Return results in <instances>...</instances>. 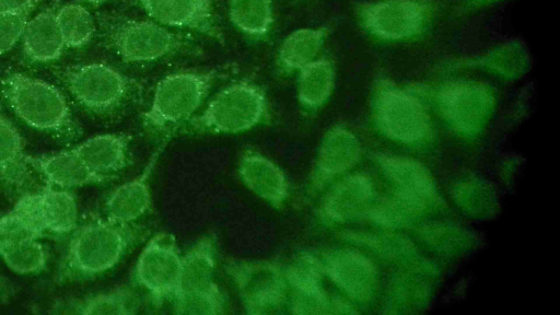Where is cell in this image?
<instances>
[{
    "mask_svg": "<svg viewBox=\"0 0 560 315\" xmlns=\"http://www.w3.org/2000/svg\"><path fill=\"white\" fill-rule=\"evenodd\" d=\"M140 233L131 223L108 220L81 226L72 235L63 257L66 273L75 278H91L112 269Z\"/></svg>",
    "mask_w": 560,
    "mask_h": 315,
    "instance_id": "1",
    "label": "cell"
},
{
    "mask_svg": "<svg viewBox=\"0 0 560 315\" xmlns=\"http://www.w3.org/2000/svg\"><path fill=\"white\" fill-rule=\"evenodd\" d=\"M267 115L268 101L264 90L243 80L219 91L180 128L195 133H238L259 125Z\"/></svg>",
    "mask_w": 560,
    "mask_h": 315,
    "instance_id": "2",
    "label": "cell"
},
{
    "mask_svg": "<svg viewBox=\"0 0 560 315\" xmlns=\"http://www.w3.org/2000/svg\"><path fill=\"white\" fill-rule=\"evenodd\" d=\"M104 35L110 49L127 63L154 62L192 49L189 38L151 19L109 16Z\"/></svg>",
    "mask_w": 560,
    "mask_h": 315,
    "instance_id": "3",
    "label": "cell"
},
{
    "mask_svg": "<svg viewBox=\"0 0 560 315\" xmlns=\"http://www.w3.org/2000/svg\"><path fill=\"white\" fill-rule=\"evenodd\" d=\"M218 78L217 70L165 75L156 84L150 106L142 113V124L155 131L178 129L196 115Z\"/></svg>",
    "mask_w": 560,
    "mask_h": 315,
    "instance_id": "4",
    "label": "cell"
},
{
    "mask_svg": "<svg viewBox=\"0 0 560 315\" xmlns=\"http://www.w3.org/2000/svg\"><path fill=\"white\" fill-rule=\"evenodd\" d=\"M3 95L13 113L32 128L58 131L69 125L71 113L63 94L52 84L21 72L8 74Z\"/></svg>",
    "mask_w": 560,
    "mask_h": 315,
    "instance_id": "5",
    "label": "cell"
},
{
    "mask_svg": "<svg viewBox=\"0 0 560 315\" xmlns=\"http://www.w3.org/2000/svg\"><path fill=\"white\" fill-rule=\"evenodd\" d=\"M65 84L82 107L97 114L114 113L128 106L140 91L135 80L103 62L69 68Z\"/></svg>",
    "mask_w": 560,
    "mask_h": 315,
    "instance_id": "6",
    "label": "cell"
},
{
    "mask_svg": "<svg viewBox=\"0 0 560 315\" xmlns=\"http://www.w3.org/2000/svg\"><path fill=\"white\" fill-rule=\"evenodd\" d=\"M217 246L207 236L182 257V270L172 300L176 313L215 314L225 306L224 296L214 281Z\"/></svg>",
    "mask_w": 560,
    "mask_h": 315,
    "instance_id": "7",
    "label": "cell"
},
{
    "mask_svg": "<svg viewBox=\"0 0 560 315\" xmlns=\"http://www.w3.org/2000/svg\"><path fill=\"white\" fill-rule=\"evenodd\" d=\"M429 0H377L357 8L360 25L384 40H405L419 35L429 19Z\"/></svg>",
    "mask_w": 560,
    "mask_h": 315,
    "instance_id": "8",
    "label": "cell"
},
{
    "mask_svg": "<svg viewBox=\"0 0 560 315\" xmlns=\"http://www.w3.org/2000/svg\"><path fill=\"white\" fill-rule=\"evenodd\" d=\"M182 257L174 236L167 233L156 234L142 249L135 277L155 304L172 302L179 282Z\"/></svg>",
    "mask_w": 560,
    "mask_h": 315,
    "instance_id": "9",
    "label": "cell"
},
{
    "mask_svg": "<svg viewBox=\"0 0 560 315\" xmlns=\"http://www.w3.org/2000/svg\"><path fill=\"white\" fill-rule=\"evenodd\" d=\"M228 272L249 313L276 312L288 301L285 271L272 262H235L231 264Z\"/></svg>",
    "mask_w": 560,
    "mask_h": 315,
    "instance_id": "10",
    "label": "cell"
},
{
    "mask_svg": "<svg viewBox=\"0 0 560 315\" xmlns=\"http://www.w3.org/2000/svg\"><path fill=\"white\" fill-rule=\"evenodd\" d=\"M152 21L224 43L212 0H131Z\"/></svg>",
    "mask_w": 560,
    "mask_h": 315,
    "instance_id": "11",
    "label": "cell"
},
{
    "mask_svg": "<svg viewBox=\"0 0 560 315\" xmlns=\"http://www.w3.org/2000/svg\"><path fill=\"white\" fill-rule=\"evenodd\" d=\"M375 115L382 130L396 140L413 142L428 131V116L418 100L387 84L376 95Z\"/></svg>",
    "mask_w": 560,
    "mask_h": 315,
    "instance_id": "12",
    "label": "cell"
},
{
    "mask_svg": "<svg viewBox=\"0 0 560 315\" xmlns=\"http://www.w3.org/2000/svg\"><path fill=\"white\" fill-rule=\"evenodd\" d=\"M439 107L454 128L472 133L489 117L493 97L489 89L476 81H455L445 84L438 95Z\"/></svg>",
    "mask_w": 560,
    "mask_h": 315,
    "instance_id": "13",
    "label": "cell"
},
{
    "mask_svg": "<svg viewBox=\"0 0 560 315\" xmlns=\"http://www.w3.org/2000/svg\"><path fill=\"white\" fill-rule=\"evenodd\" d=\"M323 270L354 299L369 300L375 289L376 276L371 262L352 250H337L320 262Z\"/></svg>",
    "mask_w": 560,
    "mask_h": 315,
    "instance_id": "14",
    "label": "cell"
},
{
    "mask_svg": "<svg viewBox=\"0 0 560 315\" xmlns=\"http://www.w3.org/2000/svg\"><path fill=\"white\" fill-rule=\"evenodd\" d=\"M162 148L153 154L137 178L112 191L105 202L106 220L115 223H132L145 213L151 202L149 179Z\"/></svg>",
    "mask_w": 560,
    "mask_h": 315,
    "instance_id": "15",
    "label": "cell"
},
{
    "mask_svg": "<svg viewBox=\"0 0 560 315\" xmlns=\"http://www.w3.org/2000/svg\"><path fill=\"white\" fill-rule=\"evenodd\" d=\"M27 162L44 176L48 185L57 188L68 189L108 180L90 171L73 149L28 156Z\"/></svg>",
    "mask_w": 560,
    "mask_h": 315,
    "instance_id": "16",
    "label": "cell"
},
{
    "mask_svg": "<svg viewBox=\"0 0 560 315\" xmlns=\"http://www.w3.org/2000/svg\"><path fill=\"white\" fill-rule=\"evenodd\" d=\"M128 145L126 136L104 133L85 139L73 150L90 171L110 179L126 166Z\"/></svg>",
    "mask_w": 560,
    "mask_h": 315,
    "instance_id": "17",
    "label": "cell"
},
{
    "mask_svg": "<svg viewBox=\"0 0 560 315\" xmlns=\"http://www.w3.org/2000/svg\"><path fill=\"white\" fill-rule=\"evenodd\" d=\"M240 177L255 195L273 207L285 202L288 183L281 170L265 156L248 152L240 161Z\"/></svg>",
    "mask_w": 560,
    "mask_h": 315,
    "instance_id": "18",
    "label": "cell"
},
{
    "mask_svg": "<svg viewBox=\"0 0 560 315\" xmlns=\"http://www.w3.org/2000/svg\"><path fill=\"white\" fill-rule=\"evenodd\" d=\"M329 31L328 25H320L301 27L289 33L277 51V70L281 74L289 75L318 58Z\"/></svg>",
    "mask_w": 560,
    "mask_h": 315,
    "instance_id": "19",
    "label": "cell"
},
{
    "mask_svg": "<svg viewBox=\"0 0 560 315\" xmlns=\"http://www.w3.org/2000/svg\"><path fill=\"white\" fill-rule=\"evenodd\" d=\"M21 39L24 54L36 62L57 60L66 47L56 12L50 9L30 18Z\"/></svg>",
    "mask_w": 560,
    "mask_h": 315,
    "instance_id": "20",
    "label": "cell"
},
{
    "mask_svg": "<svg viewBox=\"0 0 560 315\" xmlns=\"http://www.w3.org/2000/svg\"><path fill=\"white\" fill-rule=\"evenodd\" d=\"M35 198L45 232L62 234L77 226L78 203L70 191L48 185Z\"/></svg>",
    "mask_w": 560,
    "mask_h": 315,
    "instance_id": "21",
    "label": "cell"
},
{
    "mask_svg": "<svg viewBox=\"0 0 560 315\" xmlns=\"http://www.w3.org/2000/svg\"><path fill=\"white\" fill-rule=\"evenodd\" d=\"M371 184L363 176H351L338 183L327 194L323 209L334 220L360 215L371 199Z\"/></svg>",
    "mask_w": 560,
    "mask_h": 315,
    "instance_id": "22",
    "label": "cell"
},
{
    "mask_svg": "<svg viewBox=\"0 0 560 315\" xmlns=\"http://www.w3.org/2000/svg\"><path fill=\"white\" fill-rule=\"evenodd\" d=\"M232 25L252 40L266 39L275 23L272 0H228Z\"/></svg>",
    "mask_w": 560,
    "mask_h": 315,
    "instance_id": "23",
    "label": "cell"
},
{
    "mask_svg": "<svg viewBox=\"0 0 560 315\" xmlns=\"http://www.w3.org/2000/svg\"><path fill=\"white\" fill-rule=\"evenodd\" d=\"M298 100L301 107L316 109L328 100L335 79L331 61L318 57L298 71Z\"/></svg>",
    "mask_w": 560,
    "mask_h": 315,
    "instance_id": "24",
    "label": "cell"
},
{
    "mask_svg": "<svg viewBox=\"0 0 560 315\" xmlns=\"http://www.w3.org/2000/svg\"><path fill=\"white\" fill-rule=\"evenodd\" d=\"M140 302L135 292L119 288L86 295L62 304V312L83 315H126L137 313Z\"/></svg>",
    "mask_w": 560,
    "mask_h": 315,
    "instance_id": "25",
    "label": "cell"
},
{
    "mask_svg": "<svg viewBox=\"0 0 560 315\" xmlns=\"http://www.w3.org/2000/svg\"><path fill=\"white\" fill-rule=\"evenodd\" d=\"M359 155L355 138L345 129L330 130L322 142L316 167L325 175L338 174L351 166Z\"/></svg>",
    "mask_w": 560,
    "mask_h": 315,
    "instance_id": "26",
    "label": "cell"
},
{
    "mask_svg": "<svg viewBox=\"0 0 560 315\" xmlns=\"http://www.w3.org/2000/svg\"><path fill=\"white\" fill-rule=\"evenodd\" d=\"M384 172L396 183L401 191L424 200L434 194L429 173L420 164L399 156L384 155L378 159Z\"/></svg>",
    "mask_w": 560,
    "mask_h": 315,
    "instance_id": "27",
    "label": "cell"
},
{
    "mask_svg": "<svg viewBox=\"0 0 560 315\" xmlns=\"http://www.w3.org/2000/svg\"><path fill=\"white\" fill-rule=\"evenodd\" d=\"M27 158L21 135L0 116V178L11 183L22 180L27 173Z\"/></svg>",
    "mask_w": 560,
    "mask_h": 315,
    "instance_id": "28",
    "label": "cell"
},
{
    "mask_svg": "<svg viewBox=\"0 0 560 315\" xmlns=\"http://www.w3.org/2000/svg\"><path fill=\"white\" fill-rule=\"evenodd\" d=\"M56 19L67 47H83L93 38L95 23L85 7L67 3L56 12Z\"/></svg>",
    "mask_w": 560,
    "mask_h": 315,
    "instance_id": "29",
    "label": "cell"
},
{
    "mask_svg": "<svg viewBox=\"0 0 560 315\" xmlns=\"http://www.w3.org/2000/svg\"><path fill=\"white\" fill-rule=\"evenodd\" d=\"M39 238L0 245V258L14 272H40L47 262V253Z\"/></svg>",
    "mask_w": 560,
    "mask_h": 315,
    "instance_id": "30",
    "label": "cell"
},
{
    "mask_svg": "<svg viewBox=\"0 0 560 315\" xmlns=\"http://www.w3.org/2000/svg\"><path fill=\"white\" fill-rule=\"evenodd\" d=\"M486 67L506 78L518 77L528 65V55L522 43H504L472 62Z\"/></svg>",
    "mask_w": 560,
    "mask_h": 315,
    "instance_id": "31",
    "label": "cell"
},
{
    "mask_svg": "<svg viewBox=\"0 0 560 315\" xmlns=\"http://www.w3.org/2000/svg\"><path fill=\"white\" fill-rule=\"evenodd\" d=\"M39 0H20L0 11V55L9 51L22 37L27 21Z\"/></svg>",
    "mask_w": 560,
    "mask_h": 315,
    "instance_id": "32",
    "label": "cell"
},
{
    "mask_svg": "<svg viewBox=\"0 0 560 315\" xmlns=\"http://www.w3.org/2000/svg\"><path fill=\"white\" fill-rule=\"evenodd\" d=\"M502 0H466L464 9L467 11H474L479 8H483L493 3H497Z\"/></svg>",
    "mask_w": 560,
    "mask_h": 315,
    "instance_id": "33",
    "label": "cell"
},
{
    "mask_svg": "<svg viewBox=\"0 0 560 315\" xmlns=\"http://www.w3.org/2000/svg\"><path fill=\"white\" fill-rule=\"evenodd\" d=\"M85 1L92 5H101L105 2H107L108 0H85Z\"/></svg>",
    "mask_w": 560,
    "mask_h": 315,
    "instance_id": "34",
    "label": "cell"
}]
</instances>
